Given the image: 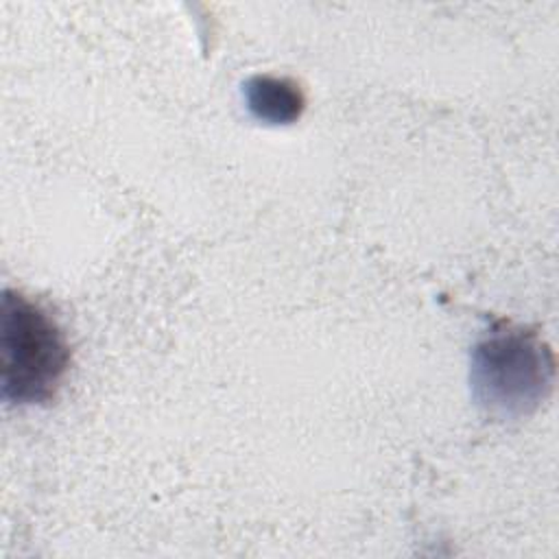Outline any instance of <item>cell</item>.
I'll list each match as a JSON object with an SVG mask.
<instances>
[{"mask_svg":"<svg viewBox=\"0 0 559 559\" xmlns=\"http://www.w3.org/2000/svg\"><path fill=\"white\" fill-rule=\"evenodd\" d=\"M0 386L11 404L52 400L70 369V345L46 308L7 288L0 308Z\"/></svg>","mask_w":559,"mask_h":559,"instance_id":"cell-1","label":"cell"},{"mask_svg":"<svg viewBox=\"0 0 559 559\" xmlns=\"http://www.w3.org/2000/svg\"><path fill=\"white\" fill-rule=\"evenodd\" d=\"M555 360L535 332L496 323L472 352V391L480 406L502 417L531 413L550 391Z\"/></svg>","mask_w":559,"mask_h":559,"instance_id":"cell-2","label":"cell"},{"mask_svg":"<svg viewBox=\"0 0 559 559\" xmlns=\"http://www.w3.org/2000/svg\"><path fill=\"white\" fill-rule=\"evenodd\" d=\"M247 109L266 124H290L306 109V94L290 76L253 74L242 85Z\"/></svg>","mask_w":559,"mask_h":559,"instance_id":"cell-3","label":"cell"}]
</instances>
